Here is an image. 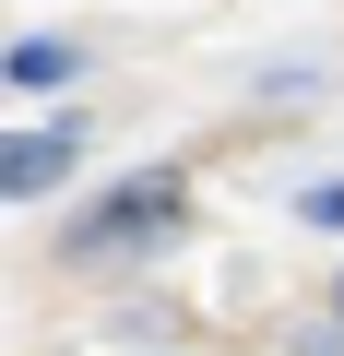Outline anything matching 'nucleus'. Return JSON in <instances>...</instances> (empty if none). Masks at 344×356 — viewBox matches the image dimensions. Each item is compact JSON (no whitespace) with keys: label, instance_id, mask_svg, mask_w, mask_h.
Instances as JSON below:
<instances>
[{"label":"nucleus","instance_id":"f257e3e1","mask_svg":"<svg viewBox=\"0 0 344 356\" xmlns=\"http://www.w3.org/2000/svg\"><path fill=\"white\" fill-rule=\"evenodd\" d=\"M166 238H179V178H131L72 226V261H131V250H166Z\"/></svg>","mask_w":344,"mask_h":356},{"label":"nucleus","instance_id":"f03ea898","mask_svg":"<svg viewBox=\"0 0 344 356\" xmlns=\"http://www.w3.org/2000/svg\"><path fill=\"white\" fill-rule=\"evenodd\" d=\"M60 178H72V131H0V202L60 191Z\"/></svg>","mask_w":344,"mask_h":356},{"label":"nucleus","instance_id":"7ed1b4c3","mask_svg":"<svg viewBox=\"0 0 344 356\" xmlns=\"http://www.w3.org/2000/svg\"><path fill=\"white\" fill-rule=\"evenodd\" d=\"M72 72H83V48H60V36L48 48H13V83H72Z\"/></svg>","mask_w":344,"mask_h":356},{"label":"nucleus","instance_id":"20e7f679","mask_svg":"<svg viewBox=\"0 0 344 356\" xmlns=\"http://www.w3.org/2000/svg\"><path fill=\"white\" fill-rule=\"evenodd\" d=\"M297 214H309V226H344V191H309Z\"/></svg>","mask_w":344,"mask_h":356}]
</instances>
